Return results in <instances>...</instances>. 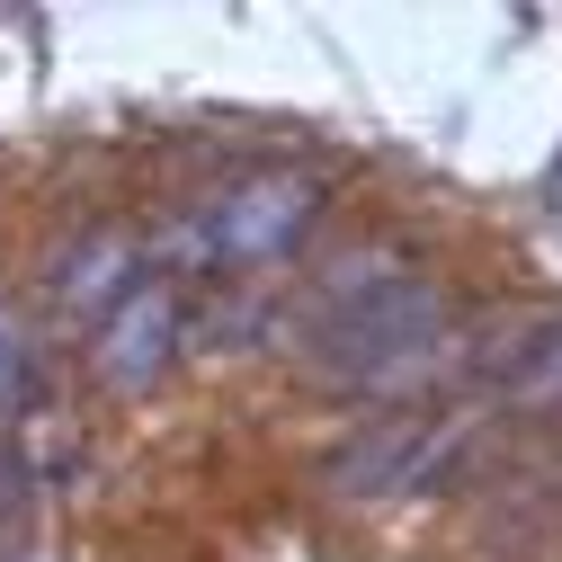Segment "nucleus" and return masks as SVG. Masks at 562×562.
<instances>
[{"mask_svg":"<svg viewBox=\"0 0 562 562\" xmlns=\"http://www.w3.org/2000/svg\"><path fill=\"white\" fill-rule=\"evenodd\" d=\"M447 339H456L447 286H429V277H411L393 259H348L304 330V358L339 393H393V384L429 375L447 358Z\"/></svg>","mask_w":562,"mask_h":562,"instance_id":"f257e3e1","label":"nucleus"},{"mask_svg":"<svg viewBox=\"0 0 562 562\" xmlns=\"http://www.w3.org/2000/svg\"><path fill=\"white\" fill-rule=\"evenodd\" d=\"M313 224H322V179H304V170H250L241 188L196 205L179 250H188V268H268V259H286Z\"/></svg>","mask_w":562,"mask_h":562,"instance_id":"f03ea898","label":"nucleus"},{"mask_svg":"<svg viewBox=\"0 0 562 562\" xmlns=\"http://www.w3.org/2000/svg\"><path fill=\"white\" fill-rule=\"evenodd\" d=\"M464 438H473V411L464 402H447V411H393V419H375V429L348 438L322 464V482L339 491V501H402V491L447 482L456 456H464Z\"/></svg>","mask_w":562,"mask_h":562,"instance_id":"7ed1b4c3","label":"nucleus"},{"mask_svg":"<svg viewBox=\"0 0 562 562\" xmlns=\"http://www.w3.org/2000/svg\"><path fill=\"white\" fill-rule=\"evenodd\" d=\"M464 367L501 411H553L562 402V313H509L501 330H482V348H464Z\"/></svg>","mask_w":562,"mask_h":562,"instance_id":"20e7f679","label":"nucleus"},{"mask_svg":"<svg viewBox=\"0 0 562 562\" xmlns=\"http://www.w3.org/2000/svg\"><path fill=\"white\" fill-rule=\"evenodd\" d=\"M90 358H99V375L116 393H144V384L170 375V358H179V286L170 277H134V295L99 322Z\"/></svg>","mask_w":562,"mask_h":562,"instance_id":"39448f33","label":"nucleus"},{"mask_svg":"<svg viewBox=\"0 0 562 562\" xmlns=\"http://www.w3.org/2000/svg\"><path fill=\"white\" fill-rule=\"evenodd\" d=\"M134 259H144V250H134V233H90V241H72V250L54 259V304L108 322V313L134 295Z\"/></svg>","mask_w":562,"mask_h":562,"instance_id":"423d86ee","label":"nucleus"},{"mask_svg":"<svg viewBox=\"0 0 562 562\" xmlns=\"http://www.w3.org/2000/svg\"><path fill=\"white\" fill-rule=\"evenodd\" d=\"M36 402V339H27V322L0 304V429Z\"/></svg>","mask_w":562,"mask_h":562,"instance_id":"0eeeda50","label":"nucleus"},{"mask_svg":"<svg viewBox=\"0 0 562 562\" xmlns=\"http://www.w3.org/2000/svg\"><path fill=\"white\" fill-rule=\"evenodd\" d=\"M553 205H562V170H553Z\"/></svg>","mask_w":562,"mask_h":562,"instance_id":"6e6552de","label":"nucleus"}]
</instances>
